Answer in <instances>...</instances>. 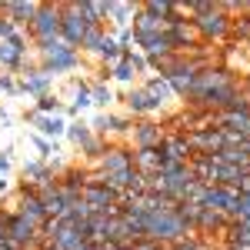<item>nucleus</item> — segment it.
<instances>
[{
	"label": "nucleus",
	"mask_w": 250,
	"mask_h": 250,
	"mask_svg": "<svg viewBox=\"0 0 250 250\" xmlns=\"http://www.w3.org/2000/svg\"><path fill=\"white\" fill-rule=\"evenodd\" d=\"M177 207H180V204H170L167 210H154V213H147V217H144V233H147V240L173 247V244H180L184 237H190L193 230L180 220Z\"/></svg>",
	"instance_id": "1"
},
{
	"label": "nucleus",
	"mask_w": 250,
	"mask_h": 250,
	"mask_svg": "<svg viewBox=\"0 0 250 250\" xmlns=\"http://www.w3.org/2000/svg\"><path fill=\"white\" fill-rule=\"evenodd\" d=\"M34 50H37V57H40V70H43L47 77L70 74V70H77V67H80V50H74L70 43H63L60 37L37 40Z\"/></svg>",
	"instance_id": "2"
},
{
	"label": "nucleus",
	"mask_w": 250,
	"mask_h": 250,
	"mask_svg": "<svg viewBox=\"0 0 250 250\" xmlns=\"http://www.w3.org/2000/svg\"><path fill=\"white\" fill-rule=\"evenodd\" d=\"M23 37L27 40H54L60 37V3H40L37 17H34V23L23 30Z\"/></svg>",
	"instance_id": "3"
},
{
	"label": "nucleus",
	"mask_w": 250,
	"mask_h": 250,
	"mask_svg": "<svg viewBox=\"0 0 250 250\" xmlns=\"http://www.w3.org/2000/svg\"><path fill=\"white\" fill-rule=\"evenodd\" d=\"M190 23H193L197 37L204 40V43H213V40H227V37H230V17L220 10V3H213L210 14L190 20Z\"/></svg>",
	"instance_id": "4"
},
{
	"label": "nucleus",
	"mask_w": 250,
	"mask_h": 250,
	"mask_svg": "<svg viewBox=\"0 0 250 250\" xmlns=\"http://www.w3.org/2000/svg\"><path fill=\"white\" fill-rule=\"evenodd\" d=\"M130 167H134V147H130L127 140L110 144V147H107V154L94 164V170H100L104 177H117V173L130 170Z\"/></svg>",
	"instance_id": "5"
},
{
	"label": "nucleus",
	"mask_w": 250,
	"mask_h": 250,
	"mask_svg": "<svg viewBox=\"0 0 250 250\" xmlns=\"http://www.w3.org/2000/svg\"><path fill=\"white\" fill-rule=\"evenodd\" d=\"M164 137H167V130H164V124H157V120H137L134 130H130V137H127V144L134 147V150H144V147H160L164 144Z\"/></svg>",
	"instance_id": "6"
},
{
	"label": "nucleus",
	"mask_w": 250,
	"mask_h": 250,
	"mask_svg": "<svg viewBox=\"0 0 250 250\" xmlns=\"http://www.w3.org/2000/svg\"><path fill=\"white\" fill-rule=\"evenodd\" d=\"M204 70V63H197V60L190 57H180V63L170 70V77H167V83H170L173 97H187L193 87V80H197V74Z\"/></svg>",
	"instance_id": "7"
},
{
	"label": "nucleus",
	"mask_w": 250,
	"mask_h": 250,
	"mask_svg": "<svg viewBox=\"0 0 250 250\" xmlns=\"http://www.w3.org/2000/svg\"><path fill=\"white\" fill-rule=\"evenodd\" d=\"M30 57V47H27V37L20 34L14 40H0V70L7 74H20L23 60Z\"/></svg>",
	"instance_id": "8"
},
{
	"label": "nucleus",
	"mask_w": 250,
	"mask_h": 250,
	"mask_svg": "<svg viewBox=\"0 0 250 250\" xmlns=\"http://www.w3.org/2000/svg\"><path fill=\"white\" fill-rule=\"evenodd\" d=\"M83 34H87V23L80 20V14L74 10V3H60V40L70 43L74 50H80Z\"/></svg>",
	"instance_id": "9"
},
{
	"label": "nucleus",
	"mask_w": 250,
	"mask_h": 250,
	"mask_svg": "<svg viewBox=\"0 0 250 250\" xmlns=\"http://www.w3.org/2000/svg\"><path fill=\"white\" fill-rule=\"evenodd\" d=\"M7 240H14L23 250H34V244H37V227L23 213H10V220H7Z\"/></svg>",
	"instance_id": "10"
},
{
	"label": "nucleus",
	"mask_w": 250,
	"mask_h": 250,
	"mask_svg": "<svg viewBox=\"0 0 250 250\" xmlns=\"http://www.w3.org/2000/svg\"><path fill=\"white\" fill-rule=\"evenodd\" d=\"M37 10H40V3H34V0H0V17H10L20 30L34 23Z\"/></svg>",
	"instance_id": "11"
},
{
	"label": "nucleus",
	"mask_w": 250,
	"mask_h": 250,
	"mask_svg": "<svg viewBox=\"0 0 250 250\" xmlns=\"http://www.w3.org/2000/svg\"><path fill=\"white\" fill-rule=\"evenodd\" d=\"M157 150H160V160H173V164H190V157H193L187 134H167Z\"/></svg>",
	"instance_id": "12"
},
{
	"label": "nucleus",
	"mask_w": 250,
	"mask_h": 250,
	"mask_svg": "<svg viewBox=\"0 0 250 250\" xmlns=\"http://www.w3.org/2000/svg\"><path fill=\"white\" fill-rule=\"evenodd\" d=\"M167 40H170V50H173V54H180V57H187L193 47L200 43V37H197V30H193L190 20L180 23V27H170V30H167Z\"/></svg>",
	"instance_id": "13"
},
{
	"label": "nucleus",
	"mask_w": 250,
	"mask_h": 250,
	"mask_svg": "<svg viewBox=\"0 0 250 250\" xmlns=\"http://www.w3.org/2000/svg\"><path fill=\"white\" fill-rule=\"evenodd\" d=\"M124 107H127V114L130 117H147L150 114H157V104H154V97L147 94L144 87H130L127 94H124Z\"/></svg>",
	"instance_id": "14"
},
{
	"label": "nucleus",
	"mask_w": 250,
	"mask_h": 250,
	"mask_svg": "<svg viewBox=\"0 0 250 250\" xmlns=\"http://www.w3.org/2000/svg\"><path fill=\"white\" fill-rule=\"evenodd\" d=\"M80 197H83V204H90V210H94V213H107V217H110V207L117 204V193L107 190L104 184H87Z\"/></svg>",
	"instance_id": "15"
},
{
	"label": "nucleus",
	"mask_w": 250,
	"mask_h": 250,
	"mask_svg": "<svg viewBox=\"0 0 250 250\" xmlns=\"http://www.w3.org/2000/svg\"><path fill=\"white\" fill-rule=\"evenodd\" d=\"M27 124H34L37 134L47 137V140H57L60 134H67V120H63V114L43 117V114H37V110H30V114H27Z\"/></svg>",
	"instance_id": "16"
},
{
	"label": "nucleus",
	"mask_w": 250,
	"mask_h": 250,
	"mask_svg": "<svg viewBox=\"0 0 250 250\" xmlns=\"http://www.w3.org/2000/svg\"><path fill=\"white\" fill-rule=\"evenodd\" d=\"M134 37H137V34H134ZM137 47L144 50V57H147V60L173 54V50H170V40H167V30H160V34H147V37H137Z\"/></svg>",
	"instance_id": "17"
},
{
	"label": "nucleus",
	"mask_w": 250,
	"mask_h": 250,
	"mask_svg": "<svg viewBox=\"0 0 250 250\" xmlns=\"http://www.w3.org/2000/svg\"><path fill=\"white\" fill-rule=\"evenodd\" d=\"M230 227V220L224 217L220 210H210V207H200V213H197V224H193V233H213V230H227Z\"/></svg>",
	"instance_id": "18"
},
{
	"label": "nucleus",
	"mask_w": 250,
	"mask_h": 250,
	"mask_svg": "<svg viewBox=\"0 0 250 250\" xmlns=\"http://www.w3.org/2000/svg\"><path fill=\"white\" fill-rule=\"evenodd\" d=\"M17 83H20V94H27V97H43V94H50V83H54V77H47L43 70H30V74H23Z\"/></svg>",
	"instance_id": "19"
},
{
	"label": "nucleus",
	"mask_w": 250,
	"mask_h": 250,
	"mask_svg": "<svg viewBox=\"0 0 250 250\" xmlns=\"http://www.w3.org/2000/svg\"><path fill=\"white\" fill-rule=\"evenodd\" d=\"M70 90H74V100H70V107H67V114H83V110H90L94 107V100H90V80H70Z\"/></svg>",
	"instance_id": "20"
},
{
	"label": "nucleus",
	"mask_w": 250,
	"mask_h": 250,
	"mask_svg": "<svg viewBox=\"0 0 250 250\" xmlns=\"http://www.w3.org/2000/svg\"><path fill=\"white\" fill-rule=\"evenodd\" d=\"M140 87H144L147 94L154 97L157 110H164V107H167V104H170V100H173V90H170V83H167V80H164V77H147V80H144V83H140Z\"/></svg>",
	"instance_id": "21"
},
{
	"label": "nucleus",
	"mask_w": 250,
	"mask_h": 250,
	"mask_svg": "<svg viewBox=\"0 0 250 250\" xmlns=\"http://www.w3.org/2000/svg\"><path fill=\"white\" fill-rule=\"evenodd\" d=\"M130 30H134L137 37H147V34H160V30H167V23L160 17H154V14H147L144 7L137 10V17H134V23H130Z\"/></svg>",
	"instance_id": "22"
},
{
	"label": "nucleus",
	"mask_w": 250,
	"mask_h": 250,
	"mask_svg": "<svg viewBox=\"0 0 250 250\" xmlns=\"http://www.w3.org/2000/svg\"><path fill=\"white\" fill-rule=\"evenodd\" d=\"M137 10H140V3H127V0H114V10H110V23H114V30H124V27H130L137 17Z\"/></svg>",
	"instance_id": "23"
},
{
	"label": "nucleus",
	"mask_w": 250,
	"mask_h": 250,
	"mask_svg": "<svg viewBox=\"0 0 250 250\" xmlns=\"http://www.w3.org/2000/svg\"><path fill=\"white\" fill-rule=\"evenodd\" d=\"M134 170L137 173H157L160 170V150L157 147H144V150H134Z\"/></svg>",
	"instance_id": "24"
},
{
	"label": "nucleus",
	"mask_w": 250,
	"mask_h": 250,
	"mask_svg": "<svg viewBox=\"0 0 250 250\" xmlns=\"http://www.w3.org/2000/svg\"><path fill=\"white\" fill-rule=\"evenodd\" d=\"M233 197H237V190H230V187H207V190H204V200H200V207H210V210L224 213V207L230 204Z\"/></svg>",
	"instance_id": "25"
},
{
	"label": "nucleus",
	"mask_w": 250,
	"mask_h": 250,
	"mask_svg": "<svg viewBox=\"0 0 250 250\" xmlns=\"http://www.w3.org/2000/svg\"><path fill=\"white\" fill-rule=\"evenodd\" d=\"M97 60H100V67H114V63H120V43L114 40V34H104L100 50H97Z\"/></svg>",
	"instance_id": "26"
},
{
	"label": "nucleus",
	"mask_w": 250,
	"mask_h": 250,
	"mask_svg": "<svg viewBox=\"0 0 250 250\" xmlns=\"http://www.w3.org/2000/svg\"><path fill=\"white\" fill-rule=\"evenodd\" d=\"M104 34H107V27H87V34H83V40H80V54H90V57H97Z\"/></svg>",
	"instance_id": "27"
},
{
	"label": "nucleus",
	"mask_w": 250,
	"mask_h": 250,
	"mask_svg": "<svg viewBox=\"0 0 250 250\" xmlns=\"http://www.w3.org/2000/svg\"><path fill=\"white\" fill-rule=\"evenodd\" d=\"M67 137H70V144H74V147H83V144L94 137V130H90V124H87V120H70V124H67Z\"/></svg>",
	"instance_id": "28"
},
{
	"label": "nucleus",
	"mask_w": 250,
	"mask_h": 250,
	"mask_svg": "<svg viewBox=\"0 0 250 250\" xmlns=\"http://www.w3.org/2000/svg\"><path fill=\"white\" fill-rule=\"evenodd\" d=\"M34 110H37V114H43V117L67 114V107H63V104H60V100H57L54 94H43V97H37V100H34Z\"/></svg>",
	"instance_id": "29"
},
{
	"label": "nucleus",
	"mask_w": 250,
	"mask_h": 250,
	"mask_svg": "<svg viewBox=\"0 0 250 250\" xmlns=\"http://www.w3.org/2000/svg\"><path fill=\"white\" fill-rule=\"evenodd\" d=\"M74 10L80 14V20H83L87 27H104V20L97 14V0H80V3H74Z\"/></svg>",
	"instance_id": "30"
},
{
	"label": "nucleus",
	"mask_w": 250,
	"mask_h": 250,
	"mask_svg": "<svg viewBox=\"0 0 250 250\" xmlns=\"http://www.w3.org/2000/svg\"><path fill=\"white\" fill-rule=\"evenodd\" d=\"M107 147H110V140H104V137H90V140H87L80 150H83V157H87V160H90V167H94L97 160L107 154Z\"/></svg>",
	"instance_id": "31"
},
{
	"label": "nucleus",
	"mask_w": 250,
	"mask_h": 250,
	"mask_svg": "<svg viewBox=\"0 0 250 250\" xmlns=\"http://www.w3.org/2000/svg\"><path fill=\"white\" fill-rule=\"evenodd\" d=\"M110 80L124 83V87L130 90V87H134V80H137V74H134V67H130L127 60H120V63H114V67H110Z\"/></svg>",
	"instance_id": "32"
},
{
	"label": "nucleus",
	"mask_w": 250,
	"mask_h": 250,
	"mask_svg": "<svg viewBox=\"0 0 250 250\" xmlns=\"http://www.w3.org/2000/svg\"><path fill=\"white\" fill-rule=\"evenodd\" d=\"M90 100H94V107H110L117 97L110 90V83H90Z\"/></svg>",
	"instance_id": "33"
},
{
	"label": "nucleus",
	"mask_w": 250,
	"mask_h": 250,
	"mask_svg": "<svg viewBox=\"0 0 250 250\" xmlns=\"http://www.w3.org/2000/svg\"><path fill=\"white\" fill-rule=\"evenodd\" d=\"M30 140H34V147L40 150V160H47V164L60 154V150H57V140H47V137H40V134H34Z\"/></svg>",
	"instance_id": "34"
},
{
	"label": "nucleus",
	"mask_w": 250,
	"mask_h": 250,
	"mask_svg": "<svg viewBox=\"0 0 250 250\" xmlns=\"http://www.w3.org/2000/svg\"><path fill=\"white\" fill-rule=\"evenodd\" d=\"M147 14H154V17H160V20H167L173 14V3L170 0H147V3H140Z\"/></svg>",
	"instance_id": "35"
},
{
	"label": "nucleus",
	"mask_w": 250,
	"mask_h": 250,
	"mask_svg": "<svg viewBox=\"0 0 250 250\" xmlns=\"http://www.w3.org/2000/svg\"><path fill=\"white\" fill-rule=\"evenodd\" d=\"M230 37H237V40H250V14H244V17L230 20Z\"/></svg>",
	"instance_id": "36"
},
{
	"label": "nucleus",
	"mask_w": 250,
	"mask_h": 250,
	"mask_svg": "<svg viewBox=\"0 0 250 250\" xmlns=\"http://www.w3.org/2000/svg\"><path fill=\"white\" fill-rule=\"evenodd\" d=\"M0 94L3 97H17L20 94V83L14 74H0Z\"/></svg>",
	"instance_id": "37"
},
{
	"label": "nucleus",
	"mask_w": 250,
	"mask_h": 250,
	"mask_svg": "<svg viewBox=\"0 0 250 250\" xmlns=\"http://www.w3.org/2000/svg\"><path fill=\"white\" fill-rule=\"evenodd\" d=\"M20 34H23V30H20L10 17H0V40H14V37H20Z\"/></svg>",
	"instance_id": "38"
},
{
	"label": "nucleus",
	"mask_w": 250,
	"mask_h": 250,
	"mask_svg": "<svg viewBox=\"0 0 250 250\" xmlns=\"http://www.w3.org/2000/svg\"><path fill=\"white\" fill-rule=\"evenodd\" d=\"M127 63L134 67V74H137V77H140V74H147V57H144L140 50H134V54L127 57Z\"/></svg>",
	"instance_id": "39"
},
{
	"label": "nucleus",
	"mask_w": 250,
	"mask_h": 250,
	"mask_svg": "<svg viewBox=\"0 0 250 250\" xmlns=\"http://www.w3.org/2000/svg\"><path fill=\"white\" fill-rule=\"evenodd\" d=\"M240 220H250V193H240Z\"/></svg>",
	"instance_id": "40"
},
{
	"label": "nucleus",
	"mask_w": 250,
	"mask_h": 250,
	"mask_svg": "<svg viewBox=\"0 0 250 250\" xmlns=\"http://www.w3.org/2000/svg\"><path fill=\"white\" fill-rule=\"evenodd\" d=\"M7 220H10V213L0 210V240H7Z\"/></svg>",
	"instance_id": "41"
},
{
	"label": "nucleus",
	"mask_w": 250,
	"mask_h": 250,
	"mask_svg": "<svg viewBox=\"0 0 250 250\" xmlns=\"http://www.w3.org/2000/svg\"><path fill=\"white\" fill-rule=\"evenodd\" d=\"M7 170H10V150H3V154H0V177H3Z\"/></svg>",
	"instance_id": "42"
},
{
	"label": "nucleus",
	"mask_w": 250,
	"mask_h": 250,
	"mask_svg": "<svg viewBox=\"0 0 250 250\" xmlns=\"http://www.w3.org/2000/svg\"><path fill=\"white\" fill-rule=\"evenodd\" d=\"M7 120H10V114H7V110L0 107V124H7Z\"/></svg>",
	"instance_id": "43"
},
{
	"label": "nucleus",
	"mask_w": 250,
	"mask_h": 250,
	"mask_svg": "<svg viewBox=\"0 0 250 250\" xmlns=\"http://www.w3.org/2000/svg\"><path fill=\"white\" fill-rule=\"evenodd\" d=\"M117 250H137V247H134V244H124V247H117Z\"/></svg>",
	"instance_id": "44"
},
{
	"label": "nucleus",
	"mask_w": 250,
	"mask_h": 250,
	"mask_svg": "<svg viewBox=\"0 0 250 250\" xmlns=\"http://www.w3.org/2000/svg\"><path fill=\"white\" fill-rule=\"evenodd\" d=\"M244 137H247V140H250V124H247V130H244Z\"/></svg>",
	"instance_id": "45"
},
{
	"label": "nucleus",
	"mask_w": 250,
	"mask_h": 250,
	"mask_svg": "<svg viewBox=\"0 0 250 250\" xmlns=\"http://www.w3.org/2000/svg\"><path fill=\"white\" fill-rule=\"evenodd\" d=\"M227 250H244V247H227Z\"/></svg>",
	"instance_id": "46"
}]
</instances>
